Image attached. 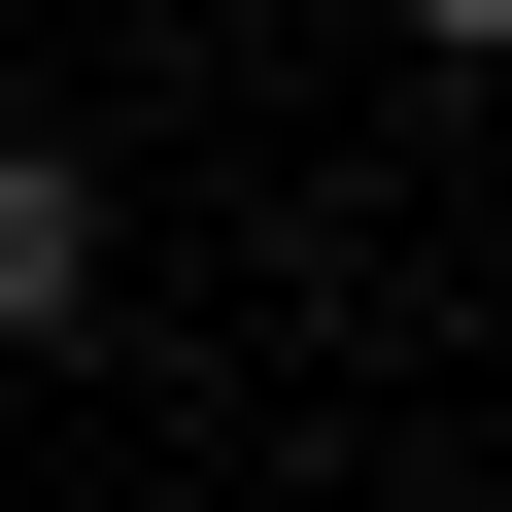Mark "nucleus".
<instances>
[{"mask_svg":"<svg viewBox=\"0 0 512 512\" xmlns=\"http://www.w3.org/2000/svg\"><path fill=\"white\" fill-rule=\"evenodd\" d=\"M103 308V137H0V342Z\"/></svg>","mask_w":512,"mask_h":512,"instance_id":"1","label":"nucleus"},{"mask_svg":"<svg viewBox=\"0 0 512 512\" xmlns=\"http://www.w3.org/2000/svg\"><path fill=\"white\" fill-rule=\"evenodd\" d=\"M376 35H444V69H512V0H376Z\"/></svg>","mask_w":512,"mask_h":512,"instance_id":"2","label":"nucleus"}]
</instances>
